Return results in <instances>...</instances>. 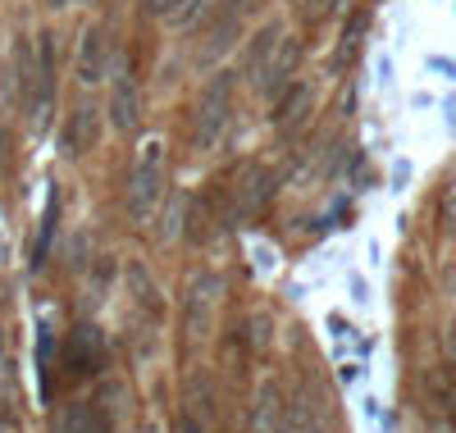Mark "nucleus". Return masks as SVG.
Returning a JSON list of instances; mask_svg holds the SVG:
<instances>
[{
  "label": "nucleus",
  "mask_w": 456,
  "mask_h": 433,
  "mask_svg": "<svg viewBox=\"0 0 456 433\" xmlns=\"http://www.w3.org/2000/svg\"><path fill=\"white\" fill-rule=\"evenodd\" d=\"M233 92H238V73H215L210 83L201 87L197 105H192V124H187V133H192V151L210 155L224 133H228V119H233Z\"/></svg>",
  "instance_id": "nucleus-1"
},
{
  "label": "nucleus",
  "mask_w": 456,
  "mask_h": 433,
  "mask_svg": "<svg viewBox=\"0 0 456 433\" xmlns=\"http://www.w3.org/2000/svg\"><path fill=\"white\" fill-rule=\"evenodd\" d=\"M165 178H169V155L165 142H146L133 160L128 174V219L133 224H151L165 201Z\"/></svg>",
  "instance_id": "nucleus-2"
},
{
  "label": "nucleus",
  "mask_w": 456,
  "mask_h": 433,
  "mask_svg": "<svg viewBox=\"0 0 456 433\" xmlns=\"http://www.w3.org/2000/svg\"><path fill=\"white\" fill-rule=\"evenodd\" d=\"M183 338L192 347H206L215 338V320L224 306V274L215 269H197L192 279L183 283Z\"/></svg>",
  "instance_id": "nucleus-3"
},
{
  "label": "nucleus",
  "mask_w": 456,
  "mask_h": 433,
  "mask_svg": "<svg viewBox=\"0 0 456 433\" xmlns=\"http://www.w3.org/2000/svg\"><path fill=\"white\" fill-rule=\"evenodd\" d=\"M110 73H114V87H110V124L114 133H142V119H146V101H142V78H137V64L128 55L114 51L110 60Z\"/></svg>",
  "instance_id": "nucleus-4"
},
{
  "label": "nucleus",
  "mask_w": 456,
  "mask_h": 433,
  "mask_svg": "<svg viewBox=\"0 0 456 433\" xmlns=\"http://www.w3.org/2000/svg\"><path fill=\"white\" fill-rule=\"evenodd\" d=\"M51 110H55V37L42 32L37 37V51H32V87H28V101H23L28 128L46 133L51 128Z\"/></svg>",
  "instance_id": "nucleus-5"
},
{
  "label": "nucleus",
  "mask_w": 456,
  "mask_h": 433,
  "mask_svg": "<svg viewBox=\"0 0 456 433\" xmlns=\"http://www.w3.org/2000/svg\"><path fill=\"white\" fill-rule=\"evenodd\" d=\"M274 196H279V178H274V169L247 165V169L233 178V187H228V219L247 224V219H256V215L270 210Z\"/></svg>",
  "instance_id": "nucleus-6"
},
{
  "label": "nucleus",
  "mask_w": 456,
  "mask_h": 433,
  "mask_svg": "<svg viewBox=\"0 0 456 433\" xmlns=\"http://www.w3.org/2000/svg\"><path fill=\"white\" fill-rule=\"evenodd\" d=\"M60 361H64V374H69L73 383L96 379V374L105 370V333H101L92 320L73 324L69 338H64V347H60Z\"/></svg>",
  "instance_id": "nucleus-7"
},
{
  "label": "nucleus",
  "mask_w": 456,
  "mask_h": 433,
  "mask_svg": "<svg viewBox=\"0 0 456 433\" xmlns=\"http://www.w3.org/2000/svg\"><path fill=\"white\" fill-rule=\"evenodd\" d=\"M110 60H114V32L110 23H87L78 37V60H73V73H78L83 87H101L110 78Z\"/></svg>",
  "instance_id": "nucleus-8"
},
{
  "label": "nucleus",
  "mask_w": 456,
  "mask_h": 433,
  "mask_svg": "<svg viewBox=\"0 0 456 433\" xmlns=\"http://www.w3.org/2000/svg\"><path fill=\"white\" fill-rule=\"evenodd\" d=\"M96 142H101V110L92 101L73 105L64 128H60V151L69 155V160H83V155L96 151Z\"/></svg>",
  "instance_id": "nucleus-9"
},
{
  "label": "nucleus",
  "mask_w": 456,
  "mask_h": 433,
  "mask_svg": "<svg viewBox=\"0 0 456 433\" xmlns=\"http://www.w3.org/2000/svg\"><path fill=\"white\" fill-rule=\"evenodd\" d=\"M297 64H301V42H297V37H283V42L274 46V55L265 60L260 78H256L260 96H265V101H274V96L292 83V78H297Z\"/></svg>",
  "instance_id": "nucleus-10"
},
{
  "label": "nucleus",
  "mask_w": 456,
  "mask_h": 433,
  "mask_svg": "<svg viewBox=\"0 0 456 433\" xmlns=\"http://www.w3.org/2000/svg\"><path fill=\"white\" fill-rule=\"evenodd\" d=\"M55 433H114V424L101 402H69L55 420Z\"/></svg>",
  "instance_id": "nucleus-11"
},
{
  "label": "nucleus",
  "mask_w": 456,
  "mask_h": 433,
  "mask_svg": "<svg viewBox=\"0 0 456 433\" xmlns=\"http://www.w3.org/2000/svg\"><path fill=\"white\" fill-rule=\"evenodd\" d=\"M311 101H315V87H311V83H297V78H292V83L274 96V114H270V119H274L279 128H297V124L311 114Z\"/></svg>",
  "instance_id": "nucleus-12"
},
{
  "label": "nucleus",
  "mask_w": 456,
  "mask_h": 433,
  "mask_svg": "<svg viewBox=\"0 0 456 433\" xmlns=\"http://www.w3.org/2000/svg\"><path fill=\"white\" fill-rule=\"evenodd\" d=\"M365 32H370V5L352 10V19L342 23V32H338V51H333V69H338V73L356 64V55H361V46H365Z\"/></svg>",
  "instance_id": "nucleus-13"
},
{
  "label": "nucleus",
  "mask_w": 456,
  "mask_h": 433,
  "mask_svg": "<svg viewBox=\"0 0 456 433\" xmlns=\"http://www.w3.org/2000/svg\"><path fill=\"white\" fill-rule=\"evenodd\" d=\"M238 32H242V10L238 5H224V14L215 19L210 37H206V51H201V64H215L224 51L238 46Z\"/></svg>",
  "instance_id": "nucleus-14"
},
{
  "label": "nucleus",
  "mask_w": 456,
  "mask_h": 433,
  "mask_svg": "<svg viewBox=\"0 0 456 433\" xmlns=\"http://www.w3.org/2000/svg\"><path fill=\"white\" fill-rule=\"evenodd\" d=\"M55 233H60V187H51V196H46V215H42V228H37V242H32V269H37V274H42V269H46V260H51Z\"/></svg>",
  "instance_id": "nucleus-15"
},
{
  "label": "nucleus",
  "mask_w": 456,
  "mask_h": 433,
  "mask_svg": "<svg viewBox=\"0 0 456 433\" xmlns=\"http://www.w3.org/2000/svg\"><path fill=\"white\" fill-rule=\"evenodd\" d=\"M283 42V23H265L256 37H251V46H247V60H242V73L247 78H260V69H265V60L274 55V46Z\"/></svg>",
  "instance_id": "nucleus-16"
},
{
  "label": "nucleus",
  "mask_w": 456,
  "mask_h": 433,
  "mask_svg": "<svg viewBox=\"0 0 456 433\" xmlns=\"http://www.w3.org/2000/svg\"><path fill=\"white\" fill-rule=\"evenodd\" d=\"M37 392H42V402L55 397V333H51V324H42V338H37Z\"/></svg>",
  "instance_id": "nucleus-17"
},
{
  "label": "nucleus",
  "mask_w": 456,
  "mask_h": 433,
  "mask_svg": "<svg viewBox=\"0 0 456 433\" xmlns=\"http://www.w3.org/2000/svg\"><path fill=\"white\" fill-rule=\"evenodd\" d=\"M297 23L301 28H320V23H329L338 10H347V0H297Z\"/></svg>",
  "instance_id": "nucleus-18"
},
{
  "label": "nucleus",
  "mask_w": 456,
  "mask_h": 433,
  "mask_svg": "<svg viewBox=\"0 0 456 433\" xmlns=\"http://www.w3.org/2000/svg\"><path fill=\"white\" fill-rule=\"evenodd\" d=\"M242 342H247L251 351H265V347H270V342H274V320H270V315H265V310H251L247 320H242Z\"/></svg>",
  "instance_id": "nucleus-19"
},
{
  "label": "nucleus",
  "mask_w": 456,
  "mask_h": 433,
  "mask_svg": "<svg viewBox=\"0 0 456 433\" xmlns=\"http://www.w3.org/2000/svg\"><path fill=\"white\" fill-rule=\"evenodd\" d=\"M10 92H14V105L23 110L28 101V87H32V46H14V69H10Z\"/></svg>",
  "instance_id": "nucleus-20"
},
{
  "label": "nucleus",
  "mask_w": 456,
  "mask_h": 433,
  "mask_svg": "<svg viewBox=\"0 0 456 433\" xmlns=\"http://www.w3.org/2000/svg\"><path fill=\"white\" fill-rule=\"evenodd\" d=\"M174 433H219V415H206V411L183 402V411L174 420Z\"/></svg>",
  "instance_id": "nucleus-21"
},
{
  "label": "nucleus",
  "mask_w": 456,
  "mask_h": 433,
  "mask_svg": "<svg viewBox=\"0 0 456 433\" xmlns=\"http://www.w3.org/2000/svg\"><path fill=\"white\" fill-rule=\"evenodd\" d=\"M206 14H210V0H178V10H174L165 23H174L178 32H187V28H197Z\"/></svg>",
  "instance_id": "nucleus-22"
},
{
  "label": "nucleus",
  "mask_w": 456,
  "mask_h": 433,
  "mask_svg": "<svg viewBox=\"0 0 456 433\" xmlns=\"http://www.w3.org/2000/svg\"><path fill=\"white\" fill-rule=\"evenodd\" d=\"M438 224H443V238H452L456 242V178L443 187V196H438Z\"/></svg>",
  "instance_id": "nucleus-23"
},
{
  "label": "nucleus",
  "mask_w": 456,
  "mask_h": 433,
  "mask_svg": "<svg viewBox=\"0 0 456 433\" xmlns=\"http://www.w3.org/2000/svg\"><path fill=\"white\" fill-rule=\"evenodd\" d=\"M137 5H142L146 19H169L178 10V0H137Z\"/></svg>",
  "instance_id": "nucleus-24"
},
{
  "label": "nucleus",
  "mask_w": 456,
  "mask_h": 433,
  "mask_svg": "<svg viewBox=\"0 0 456 433\" xmlns=\"http://www.w3.org/2000/svg\"><path fill=\"white\" fill-rule=\"evenodd\" d=\"M447 351L456 356V320H452V329H447Z\"/></svg>",
  "instance_id": "nucleus-25"
},
{
  "label": "nucleus",
  "mask_w": 456,
  "mask_h": 433,
  "mask_svg": "<svg viewBox=\"0 0 456 433\" xmlns=\"http://www.w3.org/2000/svg\"><path fill=\"white\" fill-rule=\"evenodd\" d=\"M64 5H73V0H46V10H64Z\"/></svg>",
  "instance_id": "nucleus-26"
}]
</instances>
